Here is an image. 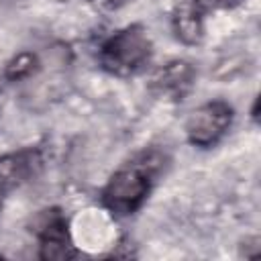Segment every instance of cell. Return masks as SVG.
I'll use <instances>...</instances> for the list:
<instances>
[{"mask_svg": "<svg viewBox=\"0 0 261 261\" xmlns=\"http://www.w3.org/2000/svg\"><path fill=\"white\" fill-rule=\"evenodd\" d=\"M161 163L163 157L157 151H145L116 169L102 190L104 208L118 216L137 212L147 200L153 181L161 171Z\"/></svg>", "mask_w": 261, "mask_h": 261, "instance_id": "cell-1", "label": "cell"}, {"mask_svg": "<svg viewBox=\"0 0 261 261\" xmlns=\"http://www.w3.org/2000/svg\"><path fill=\"white\" fill-rule=\"evenodd\" d=\"M153 55V41L143 24H128L112 33L98 51L102 69L112 75L126 77L139 73Z\"/></svg>", "mask_w": 261, "mask_h": 261, "instance_id": "cell-2", "label": "cell"}, {"mask_svg": "<svg viewBox=\"0 0 261 261\" xmlns=\"http://www.w3.org/2000/svg\"><path fill=\"white\" fill-rule=\"evenodd\" d=\"M234 110L224 100H210L196 110L186 120V137L194 147H212L216 145L230 128Z\"/></svg>", "mask_w": 261, "mask_h": 261, "instance_id": "cell-3", "label": "cell"}, {"mask_svg": "<svg viewBox=\"0 0 261 261\" xmlns=\"http://www.w3.org/2000/svg\"><path fill=\"white\" fill-rule=\"evenodd\" d=\"M33 230L41 241L43 259H67L75 253L67 230V220L59 208L41 210L33 220Z\"/></svg>", "mask_w": 261, "mask_h": 261, "instance_id": "cell-4", "label": "cell"}, {"mask_svg": "<svg viewBox=\"0 0 261 261\" xmlns=\"http://www.w3.org/2000/svg\"><path fill=\"white\" fill-rule=\"evenodd\" d=\"M194 77H196V71L188 61L173 59V61H167V63L159 65L153 71V75L149 80V86L155 94L177 100V98H181L190 92V88L194 84Z\"/></svg>", "mask_w": 261, "mask_h": 261, "instance_id": "cell-5", "label": "cell"}, {"mask_svg": "<svg viewBox=\"0 0 261 261\" xmlns=\"http://www.w3.org/2000/svg\"><path fill=\"white\" fill-rule=\"evenodd\" d=\"M41 163H43L41 153L33 147L0 157V200L4 194L31 179L39 171Z\"/></svg>", "mask_w": 261, "mask_h": 261, "instance_id": "cell-6", "label": "cell"}, {"mask_svg": "<svg viewBox=\"0 0 261 261\" xmlns=\"http://www.w3.org/2000/svg\"><path fill=\"white\" fill-rule=\"evenodd\" d=\"M173 29L175 35L181 43L186 45H196L202 41L204 27H202V16L196 8H181L173 16Z\"/></svg>", "mask_w": 261, "mask_h": 261, "instance_id": "cell-7", "label": "cell"}, {"mask_svg": "<svg viewBox=\"0 0 261 261\" xmlns=\"http://www.w3.org/2000/svg\"><path fill=\"white\" fill-rule=\"evenodd\" d=\"M37 67V57L29 51L18 53L8 65H6V77L8 80H22L27 75H31Z\"/></svg>", "mask_w": 261, "mask_h": 261, "instance_id": "cell-8", "label": "cell"}, {"mask_svg": "<svg viewBox=\"0 0 261 261\" xmlns=\"http://www.w3.org/2000/svg\"><path fill=\"white\" fill-rule=\"evenodd\" d=\"M241 2L243 0H194V8L198 12H202V10H224V8H232Z\"/></svg>", "mask_w": 261, "mask_h": 261, "instance_id": "cell-9", "label": "cell"}, {"mask_svg": "<svg viewBox=\"0 0 261 261\" xmlns=\"http://www.w3.org/2000/svg\"><path fill=\"white\" fill-rule=\"evenodd\" d=\"M104 2H106V6H110V8H120V6L128 4L130 0H104Z\"/></svg>", "mask_w": 261, "mask_h": 261, "instance_id": "cell-10", "label": "cell"}]
</instances>
